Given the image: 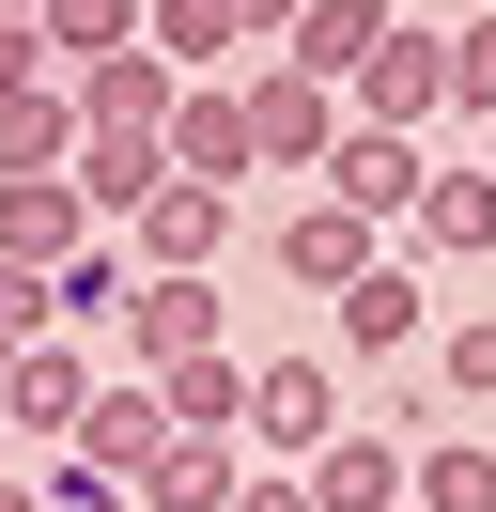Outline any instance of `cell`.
<instances>
[{"instance_id": "cell-11", "label": "cell", "mask_w": 496, "mask_h": 512, "mask_svg": "<svg viewBox=\"0 0 496 512\" xmlns=\"http://www.w3.org/2000/svg\"><path fill=\"white\" fill-rule=\"evenodd\" d=\"M171 171L248 202V109H233V78H186V94H171Z\"/></svg>"}, {"instance_id": "cell-13", "label": "cell", "mask_w": 496, "mask_h": 512, "mask_svg": "<svg viewBox=\"0 0 496 512\" xmlns=\"http://www.w3.org/2000/svg\"><path fill=\"white\" fill-rule=\"evenodd\" d=\"M78 404H93V357L78 342H31L16 373H0V450L16 435H78Z\"/></svg>"}, {"instance_id": "cell-6", "label": "cell", "mask_w": 496, "mask_h": 512, "mask_svg": "<svg viewBox=\"0 0 496 512\" xmlns=\"http://www.w3.org/2000/svg\"><path fill=\"white\" fill-rule=\"evenodd\" d=\"M217 233H233V187H155L140 218H124V264H140V280H217Z\"/></svg>"}, {"instance_id": "cell-22", "label": "cell", "mask_w": 496, "mask_h": 512, "mask_svg": "<svg viewBox=\"0 0 496 512\" xmlns=\"http://www.w3.org/2000/svg\"><path fill=\"white\" fill-rule=\"evenodd\" d=\"M140 47V0H47V78H93Z\"/></svg>"}, {"instance_id": "cell-5", "label": "cell", "mask_w": 496, "mask_h": 512, "mask_svg": "<svg viewBox=\"0 0 496 512\" xmlns=\"http://www.w3.org/2000/svg\"><path fill=\"white\" fill-rule=\"evenodd\" d=\"M186 357H233L217 280H140L124 295V373H186Z\"/></svg>"}, {"instance_id": "cell-15", "label": "cell", "mask_w": 496, "mask_h": 512, "mask_svg": "<svg viewBox=\"0 0 496 512\" xmlns=\"http://www.w3.org/2000/svg\"><path fill=\"white\" fill-rule=\"evenodd\" d=\"M388 47V0H310L295 32H279V63L295 78H326V94H357V63Z\"/></svg>"}, {"instance_id": "cell-27", "label": "cell", "mask_w": 496, "mask_h": 512, "mask_svg": "<svg viewBox=\"0 0 496 512\" xmlns=\"http://www.w3.org/2000/svg\"><path fill=\"white\" fill-rule=\"evenodd\" d=\"M0 342H16V357L62 342V311H47V280H31V264H0Z\"/></svg>"}, {"instance_id": "cell-32", "label": "cell", "mask_w": 496, "mask_h": 512, "mask_svg": "<svg viewBox=\"0 0 496 512\" xmlns=\"http://www.w3.org/2000/svg\"><path fill=\"white\" fill-rule=\"evenodd\" d=\"M0 512H31V466H16V450H0Z\"/></svg>"}, {"instance_id": "cell-34", "label": "cell", "mask_w": 496, "mask_h": 512, "mask_svg": "<svg viewBox=\"0 0 496 512\" xmlns=\"http://www.w3.org/2000/svg\"><path fill=\"white\" fill-rule=\"evenodd\" d=\"M0 373H16V342H0Z\"/></svg>"}, {"instance_id": "cell-20", "label": "cell", "mask_w": 496, "mask_h": 512, "mask_svg": "<svg viewBox=\"0 0 496 512\" xmlns=\"http://www.w3.org/2000/svg\"><path fill=\"white\" fill-rule=\"evenodd\" d=\"M403 233H419L434 264H481V249H496V171H434V187H419V218H403Z\"/></svg>"}, {"instance_id": "cell-30", "label": "cell", "mask_w": 496, "mask_h": 512, "mask_svg": "<svg viewBox=\"0 0 496 512\" xmlns=\"http://www.w3.org/2000/svg\"><path fill=\"white\" fill-rule=\"evenodd\" d=\"M233 512H310V481H295V466H248V481H233Z\"/></svg>"}, {"instance_id": "cell-8", "label": "cell", "mask_w": 496, "mask_h": 512, "mask_svg": "<svg viewBox=\"0 0 496 512\" xmlns=\"http://www.w3.org/2000/svg\"><path fill=\"white\" fill-rule=\"evenodd\" d=\"M419 187H434V156H419V140L341 125V156H326V202H341V218H419Z\"/></svg>"}, {"instance_id": "cell-1", "label": "cell", "mask_w": 496, "mask_h": 512, "mask_svg": "<svg viewBox=\"0 0 496 512\" xmlns=\"http://www.w3.org/2000/svg\"><path fill=\"white\" fill-rule=\"evenodd\" d=\"M233 109H248V171H326V156H341V94L295 78V63H248Z\"/></svg>"}, {"instance_id": "cell-10", "label": "cell", "mask_w": 496, "mask_h": 512, "mask_svg": "<svg viewBox=\"0 0 496 512\" xmlns=\"http://www.w3.org/2000/svg\"><path fill=\"white\" fill-rule=\"evenodd\" d=\"M78 249H93V202H78V171H47V187H0V264L62 280Z\"/></svg>"}, {"instance_id": "cell-29", "label": "cell", "mask_w": 496, "mask_h": 512, "mask_svg": "<svg viewBox=\"0 0 496 512\" xmlns=\"http://www.w3.org/2000/svg\"><path fill=\"white\" fill-rule=\"evenodd\" d=\"M31 78H47V32H31V16H0V94H31Z\"/></svg>"}, {"instance_id": "cell-17", "label": "cell", "mask_w": 496, "mask_h": 512, "mask_svg": "<svg viewBox=\"0 0 496 512\" xmlns=\"http://www.w3.org/2000/svg\"><path fill=\"white\" fill-rule=\"evenodd\" d=\"M326 326H341L357 357H403V342L434 326V295H419V264H372V280H341V295H326Z\"/></svg>"}, {"instance_id": "cell-31", "label": "cell", "mask_w": 496, "mask_h": 512, "mask_svg": "<svg viewBox=\"0 0 496 512\" xmlns=\"http://www.w3.org/2000/svg\"><path fill=\"white\" fill-rule=\"evenodd\" d=\"M295 16H310V0H233V32H248V47H279Z\"/></svg>"}, {"instance_id": "cell-4", "label": "cell", "mask_w": 496, "mask_h": 512, "mask_svg": "<svg viewBox=\"0 0 496 512\" xmlns=\"http://www.w3.org/2000/svg\"><path fill=\"white\" fill-rule=\"evenodd\" d=\"M295 481H310V512H403V497H419V450H403L388 419H341Z\"/></svg>"}, {"instance_id": "cell-7", "label": "cell", "mask_w": 496, "mask_h": 512, "mask_svg": "<svg viewBox=\"0 0 496 512\" xmlns=\"http://www.w3.org/2000/svg\"><path fill=\"white\" fill-rule=\"evenodd\" d=\"M155 435H171L155 373H93V404H78V435H62V466H93V481H140V466H155Z\"/></svg>"}, {"instance_id": "cell-33", "label": "cell", "mask_w": 496, "mask_h": 512, "mask_svg": "<svg viewBox=\"0 0 496 512\" xmlns=\"http://www.w3.org/2000/svg\"><path fill=\"white\" fill-rule=\"evenodd\" d=\"M0 16H31V32H47V0H0Z\"/></svg>"}, {"instance_id": "cell-14", "label": "cell", "mask_w": 496, "mask_h": 512, "mask_svg": "<svg viewBox=\"0 0 496 512\" xmlns=\"http://www.w3.org/2000/svg\"><path fill=\"white\" fill-rule=\"evenodd\" d=\"M372 218H341V202H295V218H279V280L295 295H341V280H372Z\"/></svg>"}, {"instance_id": "cell-19", "label": "cell", "mask_w": 496, "mask_h": 512, "mask_svg": "<svg viewBox=\"0 0 496 512\" xmlns=\"http://www.w3.org/2000/svg\"><path fill=\"white\" fill-rule=\"evenodd\" d=\"M155 187H171V140H78V202H93V233H124Z\"/></svg>"}, {"instance_id": "cell-26", "label": "cell", "mask_w": 496, "mask_h": 512, "mask_svg": "<svg viewBox=\"0 0 496 512\" xmlns=\"http://www.w3.org/2000/svg\"><path fill=\"white\" fill-rule=\"evenodd\" d=\"M450 109H481V125H496V0L450 32Z\"/></svg>"}, {"instance_id": "cell-12", "label": "cell", "mask_w": 496, "mask_h": 512, "mask_svg": "<svg viewBox=\"0 0 496 512\" xmlns=\"http://www.w3.org/2000/svg\"><path fill=\"white\" fill-rule=\"evenodd\" d=\"M233 481H248L233 435H155V466L124 481V512H233Z\"/></svg>"}, {"instance_id": "cell-18", "label": "cell", "mask_w": 496, "mask_h": 512, "mask_svg": "<svg viewBox=\"0 0 496 512\" xmlns=\"http://www.w3.org/2000/svg\"><path fill=\"white\" fill-rule=\"evenodd\" d=\"M140 47H155L171 78H233V63H248L233 0H140Z\"/></svg>"}, {"instance_id": "cell-2", "label": "cell", "mask_w": 496, "mask_h": 512, "mask_svg": "<svg viewBox=\"0 0 496 512\" xmlns=\"http://www.w3.org/2000/svg\"><path fill=\"white\" fill-rule=\"evenodd\" d=\"M434 109H450V32H419V16H388V47L357 63V94H341V125H388V140H419Z\"/></svg>"}, {"instance_id": "cell-21", "label": "cell", "mask_w": 496, "mask_h": 512, "mask_svg": "<svg viewBox=\"0 0 496 512\" xmlns=\"http://www.w3.org/2000/svg\"><path fill=\"white\" fill-rule=\"evenodd\" d=\"M155 404H171V435H233L248 450V357H186V373H155Z\"/></svg>"}, {"instance_id": "cell-25", "label": "cell", "mask_w": 496, "mask_h": 512, "mask_svg": "<svg viewBox=\"0 0 496 512\" xmlns=\"http://www.w3.org/2000/svg\"><path fill=\"white\" fill-rule=\"evenodd\" d=\"M434 388H450V404H496V311H465L450 342H434Z\"/></svg>"}, {"instance_id": "cell-9", "label": "cell", "mask_w": 496, "mask_h": 512, "mask_svg": "<svg viewBox=\"0 0 496 512\" xmlns=\"http://www.w3.org/2000/svg\"><path fill=\"white\" fill-rule=\"evenodd\" d=\"M62 94H78V140H171V94H186V78L155 63V47H124V63L62 78Z\"/></svg>"}, {"instance_id": "cell-28", "label": "cell", "mask_w": 496, "mask_h": 512, "mask_svg": "<svg viewBox=\"0 0 496 512\" xmlns=\"http://www.w3.org/2000/svg\"><path fill=\"white\" fill-rule=\"evenodd\" d=\"M31 512H124V481H93V466H47V481H31Z\"/></svg>"}, {"instance_id": "cell-3", "label": "cell", "mask_w": 496, "mask_h": 512, "mask_svg": "<svg viewBox=\"0 0 496 512\" xmlns=\"http://www.w3.org/2000/svg\"><path fill=\"white\" fill-rule=\"evenodd\" d=\"M326 435H341V373L326 357H248V450L264 466H310Z\"/></svg>"}, {"instance_id": "cell-24", "label": "cell", "mask_w": 496, "mask_h": 512, "mask_svg": "<svg viewBox=\"0 0 496 512\" xmlns=\"http://www.w3.org/2000/svg\"><path fill=\"white\" fill-rule=\"evenodd\" d=\"M403 512H496V435H419V497Z\"/></svg>"}, {"instance_id": "cell-23", "label": "cell", "mask_w": 496, "mask_h": 512, "mask_svg": "<svg viewBox=\"0 0 496 512\" xmlns=\"http://www.w3.org/2000/svg\"><path fill=\"white\" fill-rule=\"evenodd\" d=\"M124 295H140V264H124V233H93V249L47 280V311H62V342H78V326H124Z\"/></svg>"}, {"instance_id": "cell-16", "label": "cell", "mask_w": 496, "mask_h": 512, "mask_svg": "<svg viewBox=\"0 0 496 512\" xmlns=\"http://www.w3.org/2000/svg\"><path fill=\"white\" fill-rule=\"evenodd\" d=\"M47 171H78V94L31 78V94H0V187H47Z\"/></svg>"}]
</instances>
